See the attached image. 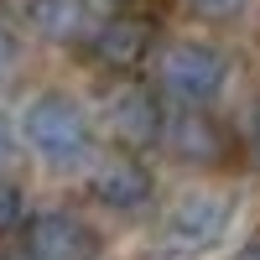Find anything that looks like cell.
I'll use <instances>...</instances> for the list:
<instances>
[{"label": "cell", "instance_id": "6da1fadb", "mask_svg": "<svg viewBox=\"0 0 260 260\" xmlns=\"http://www.w3.org/2000/svg\"><path fill=\"white\" fill-rule=\"evenodd\" d=\"M21 130H26L31 151L47 167H78L89 156V115L78 110L68 94H37L21 115Z\"/></svg>", "mask_w": 260, "mask_h": 260}, {"label": "cell", "instance_id": "7a4b0ae2", "mask_svg": "<svg viewBox=\"0 0 260 260\" xmlns=\"http://www.w3.org/2000/svg\"><path fill=\"white\" fill-rule=\"evenodd\" d=\"M229 83V62L219 47H203V42H177L161 57V89L182 104H213Z\"/></svg>", "mask_w": 260, "mask_h": 260}, {"label": "cell", "instance_id": "3957f363", "mask_svg": "<svg viewBox=\"0 0 260 260\" xmlns=\"http://www.w3.org/2000/svg\"><path fill=\"white\" fill-rule=\"evenodd\" d=\"M229 224V198L224 192H187V198L172 208V224H167V250L172 255H198L224 234Z\"/></svg>", "mask_w": 260, "mask_h": 260}, {"label": "cell", "instance_id": "277c9868", "mask_svg": "<svg viewBox=\"0 0 260 260\" xmlns=\"http://www.w3.org/2000/svg\"><path fill=\"white\" fill-rule=\"evenodd\" d=\"M31 260H94V234L73 213H37L26 224Z\"/></svg>", "mask_w": 260, "mask_h": 260}, {"label": "cell", "instance_id": "5b68a950", "mask_svg": "<svg viewBox=\"0 0 260 260\" xmlns=\"http://www.w3.org/2000/svg\"><path fill=\"white\" fill-rule=\"evenodd\" d=\"M104 120L125 146H151L161 136V110L151 99V89H141V83H125V89H115L104 99Z\"/></svg>", "mask_w": 260, "mask_h": 260}, {"label": "cell", "instance_id": "8992f818", "mask_svg": "<svg viewBox=\"0 0 260 260\" xmlns=\"http://www.w3.org/2000/svg\"><path fill=\"white\" fill-rule=\"evenodd\" d=\"M89 192H94L104 208L130 213V208H141L151 198V172L141 161H130V156H104L94 167V177H89Z\"/></svg>", "mask_w": 260, "mask_h": 260}, {"label": "cell", "instance_id": "52a82bcc", "mask_svg": "<svg viewBox=\"0 0 260 260\" xmlns=\"http://www.w3.org/2000/svg\"><path fill=\"white\" fill-rule=\"evenodd\" d=\"M146 42H151V31H146V21H136V16H110L104 26H94V57L104 62V68H136V62L146 57Z\"/></svg>", "mask_w": 260, "mask_h": 260}, {"label": "cell", "instance_id": "ba28073f", "mask_svg": "<svg viewBox=\"0 0 260 260\" xmlns=\"http://www.w3.org/2000/svg\"><path fill=\"white\" fill-rule=\"evenodd\" d=\"M167 141H172V151H177V156L198 161V167H208V161L224 156V136H219V125H208L203 115H192V104H187V115H177V120L167 125Z\"/></svg>", "mask_w": 260, "mask_h": 260}, {"label": "cell", "instance_id": "9c48e42d", "mask_svg": "<svg viewBox=\"0 0 260 260\" xmlns=\"http://www.w3.org/2000/svg\"><path fill=\"white\" fill-rule=\"evenodd\" d=\"M26 21H31L47 42H78L83 31L94 26L83 0H31V6H26Z\"/></svg>", "mask_w": 260, "mask_h": 260}, {"label": "cell", "instance_id": "30bf717a", "mask_svg": "<svg viewBox=\"0 0 260 260\" xmlns=\"http://www.w3.org/2000/svg\"><path fill=\"white\" fill-rule=\"evenodd\" d=\"M21 219H26V198H21L16 182H0V234L21 229Z\"/></svg>", "mask_w": 260, "mask_h": 260}, {"label": "cell", "instance_id": "8fae6325", "mask_svg": "<svg viewBox=\"0 0 260 260\" xmlns=\"http://www.w3.org/2000/svg\"><path fill=\"white\" fill-rule=\"evenodd\" d=\"M198 16H208V21H229V16H240L245 11V0H187Z\"/></svg>", "mask_w": 260, "mask_h": 260}, {"label": "cell", "instance_id": "7c38bea8", "mask_svg": "<svg viewBox=\"0 0 260 260\" xmlns=\"http://www.w3.org/2000/svg\"><path fill=\"white\" fill-rule=\"evenodd\" d=\"M11 156H16V130H11V120H6V115H0V167H6Z\"/></svg>", "mask_w": 260, "mask_h": 260}, {"label": "cell", "instance_id": "4fadbf2b", "mask_svg": "<svg viewBox=\"0 0 260 260\" xmlns=\"http://www.w3.org/2000/svg\"><path fill=\"white\" fill-rule=\"evenodd\" d=\"M11 57H16V37H11L6 26H0V73L11 68Z\"/></svg>", "mask_w": 260, "mask_h": 260}, {"label": "cell", "instance_id": "5bb4252c", "mask_svg": "<svg viewBox=\"0 0 260 260\" xmlns=\"http://www.w3.org/2000/svg\"><path fill=\"white\" fill-rule=\"evenodd\" d=\"M240 260H260V240H255V245H245V250H240Z\"/></svg>", "mask_w": 260, "mask_h": 260}, {"label": "cell", "instance_id": "9a60e30c", "mask_svg": "<svg viewBox=\"0 0 260 260\" xmlns=\"http://www.w3.org/2000/svg\"><path fill=\"white\" fill-rule=\"evenodd\" d=\"M250 136H255V146H260V110H255V125H250Z\"/></svg>", "mask_w": 260, "mask_h": 260}]
</instances>
